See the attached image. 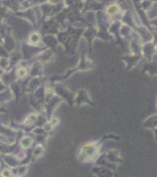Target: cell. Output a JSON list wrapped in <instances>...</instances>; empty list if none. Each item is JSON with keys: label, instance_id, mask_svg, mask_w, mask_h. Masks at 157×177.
<instances>
[{"label": "cell", "instance_id": "cell-1", "mask_svg": "<svg viewBox=\"0 0 157 177\" xmlns=\"http://www.w3.org/2000/svg\"><path fill=\"white\" fill-rule=\"evenodd\" d=\"M118 10H119V7H118L117 5H112V6H109L107 8V13L109 15H113Z\"/></svg>", "mask_w": 157, "mask_h": 177}, {"label": "cell", "instance_id": "cell-2", "mask_svg": "<svg viewBox=\"0 0 157 177\" xmlns=\"http://www.w3.org/2000/svg\"><path fill=\"white\" fill-rule=\"evenodd\" d=\"M40 39H41V36L39 35L38 33H33L30 37V40H31L32 43H34V44L38 43L39 42H40Z\"/></svg>", "mask_w": 157, "mask_h": 177}, {"label": "cell", "instance_id": "cell-3", "mask_svg": "<svg viewBox=\"0 0 157 177\" xmlns=\"http://www.w3.org/2000/svg\"><path fill=\"white\" fill-rule=\"evenodd\" d=\"M35 119H36V116H35V115H30L27 118L25 119L24 123H25L26 125H31V124L33 123Z\"/></svg>", "mask_w": 157, "mask_h": 177}, {"label": "cell", "instance_id": "cell-4", "mask_svg": "<svg viewBox=\"0 0 157 177\" xmlns=\"http://www.w3.org/2000/svg\"><path fill=\"white\" fill-rule=\"evenodd\" d=\"M18 75L19 77H25L26 75H27V69L24 67H20L18 70Z\"/></svg>", "mask_w": 157, "mask_h": 177}, {"label": "cell", "instance_id": "cell-5", "mask_svg": "<svg viewBox=\"0 0 157 177\" xmlns=\"http://www.w3.org/2000/svg\"><path fill=\"white\" fill-rule=\"evenodd\" d=\"M31 142H32V141L30 140L29 138H25V139H23V140L21 141V144H22V146H23L24 148L29 147V146L31 144Z\"/></svg>", "mask_w": 157, "mask_h": 177}, {"label": "cell", "instance_id": "cell-6", "mask_svg": "<svg viewBox=\"0 0 157 177\" xmlns=\"http://www.w3.org/2000/svg\"><path fill=\"white\" fill-rule=\"evenodd\" d=\"M59 119L57 118H51V120H50V122H49V124L51 126V128H54V127H55L56 125H58V123H59Z\"/></svg>", "mask_w": 157, "mask_h": 177}, {"label": "cell", "instance_id": "cell-7", "mask_svg": "<svg viewBox=\"0 0 157 177\" xmlns=\"http://www.w3.org/2000/svg\"><path fill=\"white\" fill-rule=\"evenodd\" d=\"M1 174H2L3 177H9L11 175V172L9 170H4Z\"/></svg>", "mask_w": 157, "mask_h": 177}]
</instances>
